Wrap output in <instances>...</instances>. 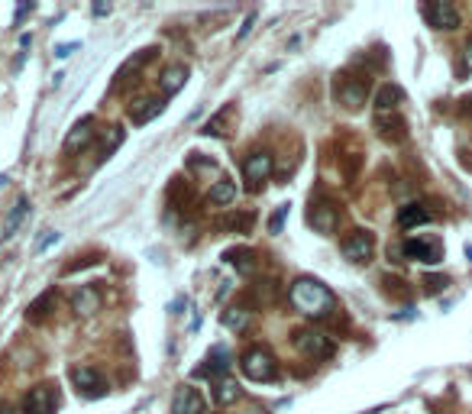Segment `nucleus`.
Wrapping results in <instances>:
<instances>
[{"label": "nucleus", "instance_id": "obj_37", "mask_svg": "<svg viewBox=\"0 0 472 414\" xmlns=\"http://www.w3.org/2000/svg\"><path fill=\"white\" fill-rule=\"evenodd\" d=\"M246 414H266V411H259V408H249V411H246Z\"/></svg>", "mask_w": 472, "mask_h": 414}, {"label": "nucleus", "instance_id": "obj_30", "mask_svg": "<svg viewBox=\"0 0 472 414\" xmlns=\"http://www.w3.org/2000/svg\"><path fill=\"white\" fill-rule=\"evenodd\" d=\"M252 23H256V13H246V20H243V26H240V32H236V36L246 39V36H249V30H252Z\"/></svg>", "mask_w": 472, "mask_h": 414}, {"label": "nucleus", "instance_id": "obj_21", "mask_svg": "<svg viewBox=\"0 0 472 414\" xmlns=\"http://www.w3.org/2000/svg\"><path fill=\"white\" fill-rule=\"evenodd\" d=\"M223 259L230 262V266H236L243 276H252L256 272V262H252V249H227L223 253Z\"/></svg>", "mask_w": 472, "mask_h": 414}, {"label": "nucleus", "instance_id": "obj_11", "mask_svg": "<svg viewBox=\"0 0 472 414\" xmlns=\"http://www.w3.org/2000/svg\"><path fill=\"white\" fill-rule=\"evenodd\" d=\"M243 175H246V182H252V184L266 182V178L272 175V155H269V153H252L249 159L243 162Z\"/></svg>", "mask_w": 472, "mask_h": 414}, {"label": "nucleus", "instance_id": "obj_33", "mask_svg": "<svg viewBox=\"0 0 472 414\" xmlns=\"http://www.w3.org/2000/svg\"><path fill=\"white\" fill-rule=\"evenodd\" d=\"M110 13V4H94V16H104Z\"/></svg>", "mask_w": 472, "mask_h": 414}, {"label": "nucleus", "instance_id": "obj_12", "mask_svg": "<svg viewBox=\"0 0 472 414\" xmlns=\"http://www.w3.org/2000/svg\"><path fill=\"white\" fill-rule=\"evenodd\" d=\"M162 107H165V104H162L159 97H139L130 107V120L136 123V126H143V123H149L153 117H159Z\"/></svg>", "mask_w": 472, "mask_h": 414}, {"label": "nucleus", "instance_id": "obj_6", "mask_svg": "<svg viewBox=\"0 0 472 414\" xmlns=\"http://www.w3.org/2000/svg\"><path fill=\"white\" fill-rule=\"evenodd\" d=\"M71 379H75L78 391H81L84 398H104V395H107V382H104V376H100L98 369L78 366L75 372H71Z\"/></svg>", "mask_w": 472, "mask_h": 414}, {"label": "nucleus", "instance_id": "obj_22", "mask_svg": "<svg viewBox=\"0 0 472 414\" xmlns=\"http://www.w3.org/2000/svg\"><path fill=\"white\" fill-rule=\"evenodd\" d=\"M404 94H401V88H395V85H385L379 91V97H375V107H379V114H389V110H395L398 107V100H401Z\"/></svg>", "mask_w": 472, "mask_h": 414}, {"label": "nucleus", "instance_id": "obj_28", "mask_svg": "<svg viewBox=\"0 0 472 414\" xmlns=\"http://www.w3.org/2000/svg\"><path fill=\"white\" fill-rule=\"evenodd\" d=\"M285 217H288V204H282V207H278V211L272 214V220H269V230H272V233H278V230H282Z\"/></svg>", "mask_w": 472, "mask_h": 414}, {"label": "nucleus", "instance_id": "obj_34", "mask_svg": "<svg viewBox=\"0 0 472 414\" xmlns=\"http://www.w3.org/2000/svg\"><path fill=\"white\" fill-rule=\"evenodd\" d=\"M466 61H469V69H472V42L466 46Z\"/></svg>", "mask_w": 472, "mask_h": 414}, {"label": "nucleus", "instance_id": "obj_10", "mask_svg": "<svg viewBox=\"0 0 472 414\" xmlns=\"http://www.w3.org/2000/svg\"><path fill=\"white\" fill-rule=\"evenodd\" d=\"M172 414H204V398L198 395V389L182 385L172 398Z\"/></svg>", "mask_w": 472, "mask_h": 414}, {"label": "nucleus", "instance_id": "obj_35", "mask_svg": "<svg viewBox=\"0 0 472 414\" xmlns=\"http://www.w3.org/2000/svg\"><path fill=\"white\" fill-rule=\"evenodd\" d=\"M463 104H466V107H463V110H466V114H472V100H469V97H466V100H463Z\"/></svg>", "mask_w": 472, "mask_h": 414}, {"label": "nucleus", "instance_id": "obj_18", "mask_svg": "<svg viewBox=\"0 0 472 414\" xmlns=\"http://www.w3.org/2000/svg\"><path fill=\"white\" fill-rule=\"evenodd\" d=\"M71 307H75V314H94V311L100 307V295L94 292V288H88V285H84L81 292L71 295Z\"/></svg>", "mask_w": 472, "mask_h": 414}, {"label": "nucleus", "instance_id": "obj_23", "mask_svg": "<svg viewBox=\"0 0 472 414\" xmlns=\"http://www.w3.org/2000/svg\"><path fill=\"white\" fill-rule=\"evenodd\" d=\"M223 324H227L230 330H246V324H249V311H246L243 304H233L223 311Z\"/></svg>", "mask_w": 472, "mask_h": 414}, {"label": "nucleus", "instance_id": "obj_16", "mask_svg": "<svg viewBox=\"0 0 472 414\" xmlns=\"http://www.w3.org/2000/svg\"><path fill=\"white\" fill-rule=\"evenodd\" d=\"M184 81H188V69H184V65H168L159 78V85L165 94H178L184 88Z\"/></svg>", "mask_w": 472, "mask_h": 414}, {"label": "nucleus", "instance_id": "obj_13", "mask_svg": "<svg viewBox=\"0 0 472 414\" xmlns=\"http://www.w3.org/2000/svg\"><path fill=\"white\" fill-rule=\"evenodd\" d=\"M230 369V353L223 346H213L207 353V366L198 369V376H211V379H223V372Z\"/></svg>", "mask_w": 472, "mask_h": 414}, {"label": "nucleus", "instance_id": "obj_2", "mask_svg": "<svg viewBox=\"0 0 472 414\" xmlns=\"http://www.w3.org/2000/svg\"><path fill=\"white\" fill-rule=\"evenodd\" d=\"M243 372L252 382H272V379L278 376V362H275V356L269 353V350L256 346V350L243 353Z\"/></svg>", "mask_w": 472, "mask_h": 414}, {"label": "nucleus", "instance_id": "obj_31", "mask_svg": "<svg viewBox=\"0 0 472 414\" xmlns=\"http://www.w3.org/2000/svg\"><path fill=\"white\" fill-rule=\"evenodd\" d=\"M49 243H59V233H52V230H46V237L39 239V246H36V253H42Z\"/></svg>", "mask_w": 472, "mask_h": 414}, {"label": "nucleus", "instance_id": "obj_20", "mask_svg": "<svg viewBox=\"0 0 472 414\" xmlns=\"http://www.w3.org/2000/svg\"><path fill=\"white\" fill-rule=\"evenodd\" d=\"M213 398H217V405H233L236 398H240V382L236 379H217V389H213Z\"/></svg>", "mask_w": 472, "mask_h": 414}, {"label": "nucleus", "instance_id": "obj_1", "mask_svg": "<svg viewBox=\"0 0 472 414\" xmlns=\"http://www.w3.org/2000/svg\"><path fill=\"white\" fill-rule=\"evenodd\" d=\"M291 304L301 311V314L307 317H330L336 307V298L334 292H330L324 282H317V278H297L295 285H291Z\"/></svg>", "mask_w": 472, "mask_h": 414}, {"label": "nucleus", "instance_id": "obj_5", "mask_svg": "<svg viewBox=\"0 0 472 414\" xmlns=\"http://www.w3.org/2000/svg\"><path fill=\"white\" fill-rule=\"evenodd\" d=\"M55 405H59V395L52 385H36L23 398V414H55Z\"/></svg>", "mask_w": 472, "mask_h": 414}, {"label": "nucleus", "instance_id": "obj_29", "mask_svg": "<svg viewBox=\"0 0 472 414\" xmlns=\"http://www.w3.org/2000/svg\"><path fill=\"white\" fill-rule=\"evenodd\" d=\"M424 288H427L430 295H437L440 288H447V276H427V278H424Z\"/></svg>", "mask_w": 472, "mask_h": 414}, {"label": "nucleus", "instance_id": "obj_32", "mask_svg": "<svg viewBox=\"0 0 472 414\" xmlns=\"http://www.w3.org/2000/svg\"><path fill=\"white\" fill-rule=\"evenodd\" d=\"M75 49H78V42H65V46L55 49V55H59V59H69V55L75 52Z\"/></svg>", "mask_w": 472, "mask_h": 414}, {"label": "nucleus", "instance_id": "obj_26", "mask_svg": "<svg viewBox=\"0 0 472 414\" xmlns=\"http://www.w3.org/2000/svg\"><path fill=\"white\" fill-rule=\"evenodd\" d=\"M52 301H55V292L39 295V298L30 304V321H39V317H46V311H49V304H52Z\"/></svg>", "mask_w": 472, "mask_h": 414}, {"label": "nucleus", "instance_id": "obj_36", "mask_svg": "<svg viewBox=\"0 0 472 414\" xmlns=\"http://www.w3.org/2000/svg\"><path fill=\"white\" fill-rule=\"evenodd\" d=\"M0 414H10V408H7V405H4V401H0Z\"/></svg>", "mask_w": 472, "mask_h": 414}, {"label": "nucleus", "instance_id": "obj_27", "mask_svg": "<svg viewBox=\"0 0 472 414\" xmlns=\"http://www.w3.org/2000/svg\"><path fill=\"white\" fill-rule=\"evenodd\" d=\"M227 117H230V107H223L217 117H211V120H207V126L201 133H207V136H217V133H223L220 126H223V120H227Z\"/></svg>", "mask_w": 472, "mask_h": 414}, {"label": "nucleus", "instance_id": "obj_19", "mask_svg": "<svg viewBox=\"0 0 472 414\" xmlns=\"http://www.w3.org/2000/svg\"><path fill=\"white\" fill-rule=\"evenodd\" d=\"M26 214H30V201H26V198H16V204L10 207L7 220H4V237H13L16 227H20V220H23Z\"/></svg>", "mask_w": 472, "mask_h": 414}, {"label": "nucleus", "instance_id": "obj_25", "mask_svg": "<svg viewBox=\"0 0 472 414\" xmlns=\"http://www.w3.org/2000/svg\"><path fill=\"white\" fill-rule=\"evenodd\" d=\"M211 201H213V204H230V201H236V184L227 182V178H223V182H217L211 188Z\"/></svg>", "mask_w": 472, "mask_h": 414}, {"label": "nucleus", "instance_id": "obj_9", "mask_svg": "<svg viewBox=\"0 0 472 414\" xmlns=\"http://www.w3.org/2000/svg\"><path fill=\"white\" fill-rule=\"evenodd\" d=\"M311 227L317 233H334L336 223H340V214H336V207L330 204V201H317V204H311Z\"/></svg>", "mask_w": 472, "mask_h": 414}, {"label": "nucleus", "instance_id": "obj_17", "mask_svg": "<svg viewBox=\"0 0 472 414\" xmlns=\"http://www.w3.org/2000/svg\"><path fill=\"white\" fill-rule=\"evenodd\" d=\"M418 223H430V211H427L424 204L401 207V214H398V227H401V230H411V227H418Z\"/></svg>", "mask_w": 472, "mask_h": 414}, {"label": "nucleus", "instance_id": "obj_8", "mask_svg": "<svg viewBox=\"0 0 472 414\" xmlns=\"http://www.w3.org/2000/svg\"><path fill=\"white\" fill-rule=\"evenodd\" d=\"M424 16H427V23L437 26V30H456V26H459L456 7H453V4H443V0H437V4H427Z\"/></svg>", "mask_w": 472, "mask_h": 414}, {"label": "nucleus", "instance_id": "obj_3", "mask_svg": "<svg viewBox=\"0 0 472 414\" xmlns=\"http://www.w3.org/2000/svg\"><path fill=\"white\" fill-rule=\"evenodd\" d=\"M404 256L408 259H418L424 266H437L443 259V249H440V239H427V237H418V239H404Z\"/></svg>", "mask_w": 472, "mask_h": 414}, {"label": "nucleus", "instance_id": "obj_7", "mask_svg": "<svg viewBox=\"0 0 472 414\" xmlns=\"http://www.w3.org/2000/svg\"><path fill=\"white\" fill-rule=\"evenodd\" d=\"M372 246H375V239H372V233H369V230H353L350 237L340 243V249H343V256H346V259L366 262L369 256H372Z\"/></svg>", "mask_w": 472, "mask_h": 414}, {"label": "nucleus", "instance_id": "obj_24", "mask_svg": "<svg viewBox=\"0 0 472 414\" xmlns=\"http://www.w3.org/2000/svg\"><path fill=\"white\" fill-rule=\"evenodd\" d=\"M256 223V217L252 214H230L220 220L223 230H236V233H249V227Z\"/></svg>", "mask_w": 472, "mask_h": 414}, {"label": "nucleus", "instance_id": "obj_15", "mask_svg": "<svg viewBox=\"0 0 472 414\" xmlns=\"http://www.w3.org/2000/svg\"><path fill=\"white\" fill-rule=\"evenodd\" d=\"M366 94H369V85H362V81H343V88H340V100L350 110L362 107V104H366Z\"/></svg>", "mask_w": 472, "mask_h": 414}, {"label": "nucleus", "instance_id": "obj_4", "mask_svg": "<svg viewBox=\"0 0 472 414\" xmlns=\"http://www.w3.org/2000/svg\"><path fill=\"white\" fill-rule=\"evenodd\" d=\"M295 346L301 350V353L307 356V360H327L330 356V340L320 333V330H297L295 333Z\"/></svg>", "mask_w": 472, "mask_h": 414}, {"label": "nucleus", "instance_id": "obj_14", "mask_svg": "<svg viewBox=\"0 0 472 414\" xmlns=\"http://www.w3.org/2000/svg\"><path fill=\"white\" fill-rule=\"evenodd\" d=\"M91 139H94V120H91V117H84V120H78L75 126H71L69 136H65V149L75 153L78 146H88Z\"/></svg>", "mask_w": 472, "mask_h": 414}]
</instances>
